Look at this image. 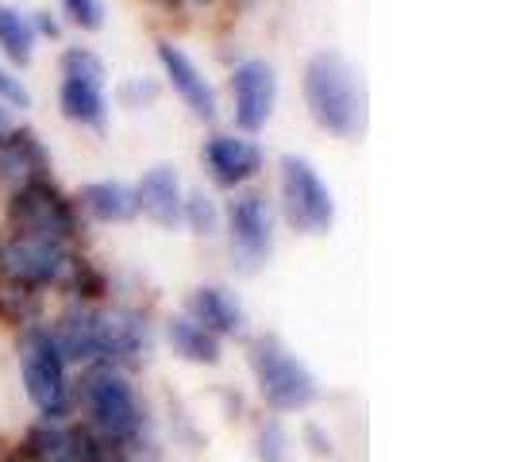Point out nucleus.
Masks as SVG:
<instances>
[{
	"label": "nucleus",
	"instance_id": "obj_1",
	"mask_svg": "<svg viewBox=\"0 0 512 462\" xmlns=\"http://www.w3.org/2000/svg\"><path fill=\"white\" fill-rule=\"evenodd\" d=\"M51 335L66 362L89 366H139L151 351L147 320L131 308H89L74 305L51 324Z\"/></svg>",
	"mask_w": 512,
	"mask_h": 462
},
{
	"label": "nucleus",
	"instance_id": "obj_2",
	"mask_svg": "<svg viewBox=\"0 0 512 462\" xmlns=\"http://www.w3.org/2000/svg\"><path fill=\"white\" fill-rule=\"evenodd\" d=\"M74 401L85 412V428L108 447H116L131 462L143 459V451L151 447L147 436V412L139 405V393L128 382L124 370L116 366H89L85 378L77 385Z\"/></svg>",
	"mask_w": 512,
	"mask_h": 462
},
{
	"label": "nucleus",
	"instance_id": "obj_3",
	"mask_svg": "<svg viewBox=\"0 0 512 462\" xmlns=\"http://www.w3.org/2000/svg\"><path fill=\"white\" fill-rule=\"evenodd\" d=\"M305 101L312 120L332 135H359L366 124V93L351 62L335 51H320L305 66Z\"/></svg>",
	"mask_w": 512,
	"mask_h": 462
},
{
	"label": "nucleus",
	"instance_id": "obj_4",
	"mask_svg": "<svg viewBox=\"0 0 512 462\" xmlns=\"http://www.w3.org/2000/svg\"><path fill=\"white\" fill-rule=\"evenodd\" d=\"M258 397L274 412H301L320 397V385L305 362L285 347L278 335H255L247 347Z\"/></svg>",
	"mask_w": 512,
	"mask_h": 462
},
{
	"label": "nucleus",
	"instance_id": "obj_5",
	"mask_svg": "<svg viewBox=\"0 0 512 462\" xmlns=\"http://www.w3.org/2000/svg\"><path fill=\"white\" fill-rule=\"evenodd\" d=\"M20 374H24L27 401L39 409L47 424H58L74 409V385H70V362L62 359L51 328L31 324L20 339Z\"/></svg>",
	"mask_w": 512,
	"mask_h": 462
},
{
	"label": "nucleus",
	"instance_id": "obj_6",
	"mask_svg": "<svg viewBox=\"0 0 512 462\" xmlns=\"http://www.w3.org/2000/svg\"><path fill=\"white\" fill-rule=\"evenodd\" d=\"M282 208L285 220L305 235H324L335 220V197L301 154H282Z\"/></svg>",
	"mask_w": 512,
	"mask_h": 462
},
{
	"label": "nucleus",
	"instance_id": "obj_7",
	"mask_svg": "<svg viewBox=\"0 0 512 462\" xmlns=\"http://www.w3.org/2000/svg\"><path fill=\"white\" fill-rule=\"evenodd\" d=\"M8 224H12V235H20V239L66 243L77 231V216L74 205L54 189L51 181L39 178L16 189V197L8 205Z\"/></svg>",
	"mask_w": 512,
	"mask_h": 462
},
{
	"label": "nucleus",
	"instance_id": "obj_8",
	"mask_svg": "<svg viewBox=\"0 0 512 462\" xmlns=\"http://www.w3.org/2000/svg\"><path fill=\"white\" fill-rule=\"evenodd\" d=\"M231 97H235V124L239 131L266 128V120L274 116L278 104V74L270 62L262 58H247L235 66L231 74Z\"/></svg>",
	"mask_w": 512,
	"mask_h": 462
},
{
	"label": "nucleus",
	"instance_id": "obj_9",
	"mask_svg": "<svg viewBox=\"0 0 512 462\" xmlns=\"http://www.w3.org/2000/svg\"><path fill=\"white\" fill-rule=\"evenodd\" d=\"M0 262H4V270L20 285H27V289L58 282V278L70 270L66 243H54V239H20V235L8 239Z\"/></svg>",
	"mask_w": 512,
	"mask_h": 462
},
{
	"label": "nucleus",
	"instance_id": "obj_10",
	"mask_svg": "<svg viewBox=\"0 0 512 462\" xmlns=\"http://www.w3.org/2000/svg\"><path fill=\"white\" fill-rule=\"evenodd\" d=\"M228 235L231 251H239L243 262H262L274 247V220L262 193H239L228 205Z\"/></svg>",
	"mask_w": 512,
	"mask_h": 462
},
{
	"label": "nucleus",
	"instance_id": "obj_11",
	"mask_svg": "<svg viewBox=\"0 0 512 462\" xmlns=\"http://www.w3.org/2000/svg\"><path fill=\"white\" fill-rule=\"evenodd\" d=\"M205 166L216 185L235 189L262 170V151H258V143L243 139V135H212L205 143Z\"/></svg>",
	"mask_w": 512,
	"mask_h": 462
},
{
	"label": "nucleus",
	"instance_id": "obj_12",
	"mask_svg": "<svg viewBox=\"0 0 512 462\" xmlns=\"http://www.w3.org/2000/svg\"><path fill=\"white\" fill-rule=\"evenodd\" d=\"M181 208H185V197H181V181L174 166H151L143 181L135 185V212L151 216L158 228H178L181 224Z\"/></svg>",
	"mask_w": 512,
	"mask_h": 462
},
{
	"label": "nucleus",
	"instance_id": "obj_13",
	"mask_svg": "<svg viewBox=\"0 0 512 462\" xmlns=\"http://www.w3.org/2000/svg\"><path fill=\"white\" fill-rule=\"evenodd\" d=\"M158 62H162V70H166V77H170V85H174V93H178L181 101L189 104L201 120H216V93L205 81V74L197 70V62L181 47L166 43V39H158Z\"/></svg>",
	"mask_w": 512,
	"mask_h": 462
},
{
	"label": "nucleus",
	"instance_id": "obj_14",
	"mask_svg": "<svg viewBox=\"0 0 512 462\" xmlns=\"http://www.w3.org/2000/svg\"><path fill=\"white\" fill-rule=\"evenodd\" d=\"M189 320H197L205 332H212L216 339L220 335H235L243 332V305H239V297L224 289V285H201V289H193V297H189V312H185Z\"/></svg>",
	"mask_w": 512,
	"mask_h": 462
},
{
	"label": "nucleus",
	"instance_id": "obj_15",
	"mask_svg": "<svg viewBox=\"0 0 512 462\" xmlns=\"http://www.w3.org/2000/svg\"><path fill=\"white\" fill-rule=\"evenodd\" d=\"M0 178L16 181V185L47 178V154L31 131H12L0 139Z\"/></svg>",
	"mask_w": 512,
	"mask_h": 462
},
{
	"label": "nucleus",
	"instance_id": "obj_16",
	"mask_svg": "<svg viewBox=\"0 0 512 462\" xmlns=\"http://www.w3.org/2000/svg\"><path fill=\"white\" fill-rule=\"evenodd\" d=\"M58 104H62V116H66V120H74V124H81V128H104L108 101H104V85H101V81L62 77Z\"/></svg>",
	"mask_w": 512,
	"mask_h": 462
},
{
	"label": "nucleus",
	"instance_id": "obj_17",
	"mask_svg": "<svg viewBox=\"0 0 512 462\" xmlns=\"http://www.w3.org/2000/svg\"><path fill=\"white\" fill-rule=\"evenodd\" d=\"M77 201L89 216H97L104 224H124L135 216V189L124 181H93L77 193Z\"/></svg>",
	"mask_w": 512,
	"mask_h": 462
},
{
	"label": "nucleus",
	"instance_id": "obj_18",
	"mask_svg": "<svg viewBox=\"0 0 512 462\" xmlns=\"http://www.w3.org/2000/svg\"><path fill=\"white\" fill-rule=\"evenodd\" d=\"M166 339H170L174 355H181L185 362H197V366H216L220 362V339L212 332H205L189 316H174L166 324Z\"/></svg>",
	"mask_w": 512,
	"mask_h": 462
},
{
	"label": "nucleus",
	"instance_id": "obj_19",
	"mask_svg": "<svg viewBox=\"0 0 512 462\" xmlns=\"http://www.w3.org/2000/svg\"><path fill=\"white\" fill-rule=\"evenodd\" d=\"M0 47H4V54H8L12 62H20V66H27L31 54H35L31 20L20 16L16 8H8V4H0Z\"/></svg>",
	"mask_w": 512,
	"mask_h": 462
},
{
	"label": "nucleus",
	"instance_id": "obj_20",
	"mask_svg": "<svg viewBox=\"0 0 512 462\" xmlns=\"http://www.w3.org/2000/svg\"><path fill=\"white\" fill-rule=\"evenodd\" d=\"M181 220H189V228L197 235H216L220 231V208L205 193H189L185 208H181Z\"/></svg>",
	"mask_w": 512,
	"mask_h": 462
},
{
	"label": "nucleus",
	"instance_id": "obj_21",
	"mask_svg": "<svg viewBox=\"0 0 512 462\" xmlns=\"http://www.w3.org/2000/svg\"><path fill=\"white\" fill-rule=\"evenodd\" d=\"M258 462H289V436H285V428L278 420H266L262 428H258Z\"/></svg>",
	"mask_w": 512,
	"mask_h": 462
},
{
	"label": "nucleus",
	"instance_id": "obj_22",
	"mask_svg": "<svg viewBox=\"0 0 512 462\" xmlns=\"http://www.w3.org/2000/svg\"><path fill=\"white\" fill-rule=\"evenodd\" d=\"M62 8L85 31H101L104 27V0H62Z\"/></svg>",
	"mask_w": 512,
	"mask_h": 462
},
{
	"label": "nucleus",
	"instance_id": "obj_23",
	"mask_svg": "<svg viewBox=\"0 0 512 462\" xmlns=\"http://www.w3.org/2000/svg\"><path fill=\"white\" fill-rule=\"evenodd\" d=\"M0 101L16 104V108H31V93L24 89V81L16 74H8L4 66H0Z\"/></svg>",
	"mask_w": 512,
	"mask_h": 462
},
{
	"label": "nucleus",
	"instance_id": "obj_24",
	"mask_svg": "<svg viewBox=\"0 0 512 462\" xmlns=\"http://www.w3.org/2000/svg\"><path fill=\"white\" fill-rule=\"evenodd\" d=\"M31 31H43V35H58V24H54L47 12H35V20H31Z\"/></svg>",
	"mask_w": 512,
	"mask_h": 462
},
{
	"label": "nucleus",
	"instance_id": "obj_25",
	"mask_svg": "<svg viewBox=\"0 0 512 462\" xmlns=\"http://www.w3.org/2000/svg\"><path fill=\"white\" fill-rule=\"evenodd\" d=\"M8 131V116H4V108H0V135Z\"/></svg>",
	"mask_w": 512,
	"mask_h": 462
}]
</instances>
